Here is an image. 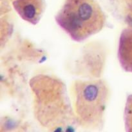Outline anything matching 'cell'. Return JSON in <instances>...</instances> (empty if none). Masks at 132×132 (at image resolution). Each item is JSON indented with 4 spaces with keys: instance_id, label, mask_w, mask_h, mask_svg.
Returning a JSON list of instances; mask_svg holds the SVG:
<instances>
[{
    "instance_id": "1",
    "label": "cell",
    "mask_w": 132,
    "mask_h": 132,
    "mask_svg": "<svg viewBox=\"0 0 132 132\" xmlns=\"http://www.w3.org/2000/svg\"><path fill=\"white\" fill-rule=\"evenodd\" d=\"M55 20L73 41L82 42L104 28L106 17L96 0H65Z\"/></svg>"
},
{
    "instance_id": "3",
    "label": "cell",
    "mask_w": 132,
    "mask_h": 132,
    "mask_svg": "<svg viewBox=\"0 0 132 132\" xmlns=\"http://www.w3.org/2000/svg\"><path fill=\"white\" fill-rule=\"evenodd\" d=\"M12 4L19 17L33 25L39 23L46 8L45 0H13Z\"/></svg>"
},
{
    "instance_id": "4",
    "label": "cell",
    "mask_w": 132,
    "mask_h": 132,
    "mask_svg": "<svg viewBox=\"0 0 132 132\" xmlns=\"http://www.w3.org/2000/svg\"><path fill=\"white\" fill-rule=\"evenodd\" d=\"M118 56L123 69L132 72V27L125 29L121 34Z\"/></svg>"
},
{
    "instance_id": "5",
    "label": "cell",
    "mask_w": 132,
    "mask_h": 132,
    "mask_svg": "<svg viewBox=\"0 0 132 132\" xmlns=\"http://www.w3.org/2000/svg\"><path fill=\"white\" fill-rule=\"evenodd\" d=\"M123 117L125 130L132 132V94L128 95L126 98Z\"/></svg>"
},
{
    "instance_id": "2",
    "label": "cell",
    "mask_w": 132,
    "mask_h": 132,
    "mask_svg": "<svg viewBox=\"0 0 132 132\" xmlns=\"http://www.w3.org/2000/svg\"><path fill=\"white\" fill-rule=\"evenodd\" d=\"M70 92L79 124L92 130L103 127L110 96L107 82L103 79L77 80L72 83Z\"/></svg>"
}]
</instances>
